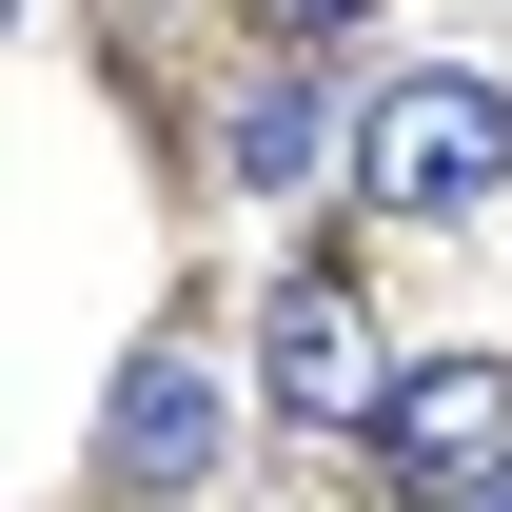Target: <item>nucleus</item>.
<instances>
[{
    "instance_id": "1",
    "label": "nucleus",
    "mask_w": 512,
    "mask_h": 512,
    "mask_svg": "<svg viewBox=\"0 0 512 512\" xmlns=\"http://www.w3.org/2000/svg\"><path fill=\"white\" fill-rule=\"evenodd\" d=\"M355 197H375V217H493L512 197V79L493 60H414L375 119H355Z\"/></svg>"
},
{
    "instance_id": "2",
    "label": "nucleus",
    "mask_w": 512,
    "mask_h": 512,
    "mask_svg": "<svg viewBox=\"0 0 512 512\" xmlns=\"http://www.w3.org/2000/svg\"><path fill=\"white\" fill-rule=\"evenodd\" d=\"M375 453H394V493H414V512H473V493L512 473V355H394Z\"/></svg>"
},
{
    "instance_id": "3",
    "label": "nucleus",
    "mask_w": 512,
    "mask_h": 512,
    "mask_svg": "<svg viewBox=\"0 0 512 512\" xmlns=\"http://www.w3.org/2000/svg\"><path fill=\"white\" fill-rule=\"evenodd\" d=\"M256 394H276L296 434H335V414L375 434V394H394V355H375V316H355L335 276H276V296H256Z\"/></svg>"
},
{
    "instance_id": "4",
    "label": "nucleus",
    "mask_w": 512,
    "mask_h": 512,
    "mask_svg": "<svg viewBox=\"0 0 512 512\" xmlns=\"http://www.w3.org/2000/svg\"><path fill=\"white\" fill-rule=\"evenodd\" d=\"M197 473H217V355H178V335H158V355H119V394H99V493H197Z\"/></svg>"
},
{
    "instance_id": "5",
    "label": "nucleus",
    "mask_w": 512,
    "mask_h": 512,
    "mask_svg": "<svg viewBox=\"0 0 512 512\" xmlns=\"http://www.w3.org/2000/svg\"><path fill=\"white\" fill-rule=\"evenodd\" d=\"M316 138H335V119H316V79H256V99H237V178H256V197H296V178H316Z\"/></svg>"
},
{
    "instance_id": "6",
    "label": "nucleus",
    "mask_w": 512,
    "mask_h": 512,
    "mask_svg": "<svg viewBox=\"0 0 512 512\" xmlns=\"http://www.w3.org/2000/svg\"><path fill=\"white\" fill-rule=\"evenodd\" d=\"M355 20H375V0H256V40H296V60H316V40H355Z\"/></svg>"
},
{
    "instance_id": "7",
    "label": "nucleus",
    "mask_w": 512,
    "mask_h": 512,
    "mask_svg": "<svg viewBox=\"0 0 512 512\" xmlns=\"http://www.w3.org/2000/svg\"><path fill=\"white\" fill-rule=\"evenodd\" d=\"M473 512H512V473H493V493H473Z\"/></svg>"
}]
</instances>
